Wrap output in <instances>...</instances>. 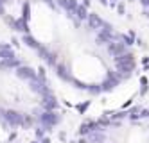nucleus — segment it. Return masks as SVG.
I'll return each mask as SVG.
<instances>
[{
  "instance_id": "f257e3e1",
  "label": "nucleus",
  "mask_w": 149,
  "mask_h": 143,
  "mask_svg": "<svg viewBox=\"0 0 149 143\" xmlns=\"http://www.w3.org/2000/svg\"><path fill=\"white\" fill-rule=\"evenodd\" d=\"M7 118H9V120H11V122H13V124H16V122H18V120H20V118H18V115H16V113H13V111H11V113H7Z\"/></svg>"
},
{
  "instance_id": "f03ea898",
  "label": "nucleus",
  "mask_w": 149,
  "mask_h": 143,
  "mask_svg": "<svg viewBox=\"0 0 149 143\" xmlns=\"http://www.w3.org/2000/svg\"><path fill=\"white\" fill-rule=\"evenodd\" d=\"M20 75H22V77H31L33 73H31L29 68H22V70H20Z\"/></svg>"
}]
</instances>
